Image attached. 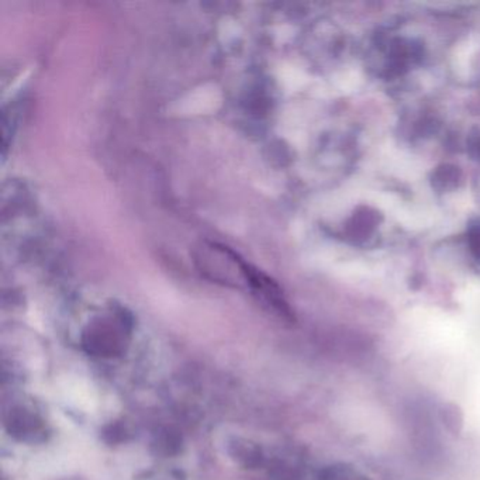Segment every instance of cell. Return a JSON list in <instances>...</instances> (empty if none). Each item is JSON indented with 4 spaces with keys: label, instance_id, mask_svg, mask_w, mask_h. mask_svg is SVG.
Returning <instances> with one entry per match:
<instances>
[{
    "label": "cell",
    "instance_id": "6da1fadb",
    "mask_svg": "<svg viewBox=\"0 0 480 480\" xmlns=\"http://www.w3.org/2000/svg\"><path fill=\"white\" fill-rule=\"evenodd\" d=\"M245 285L250 288L254 296H257L258 301L272 307L281 316L291 319V311L283 298L282 291L273 282L272 279L268 278L262 271L252 267L251 263H248L247 271H245Z\"/></svg>",
    "mask_w": 480,
    "mask_h": 480
},
{
    "label": "cell",
    "instance_id": "3957f363",
    "mask_svg": "<svg viewBox=\"0 0 480 480\" xmlns=\"http://www.w3.org/2000/svg\"><path fill=\"white\" fill-rule=\"evenodd\" d=\"M319 480H368L361 472L347 465H335L320 472Z\"/></svg>",
    "mask_w": 480,
    "mask_h": 480
},
{
    "label": "cell",
    "instance_id": "7a4b0ae2",
    "mask_svg": "<svg viewBox=\"0 0 480 480\" xmlns=\"http://www.w3.org/2000/svg\"><path fill=\"white\" fill-rule=\"evenodd\" d=\"M121 330L115 320L102 319L97 325H92L87 332V345L89 351L97 353H115L121 345Z\"/></svg>",
    "mask_w": 480,
    "mask_h": 480
}]
</instances>
